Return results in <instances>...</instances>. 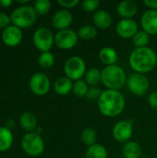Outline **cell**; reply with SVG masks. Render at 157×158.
<instances>
[{
  "instance_id": "obj_1",
  "label": "cell",
  "mask_w": 157,
  "mask_h": 158,
  "mask_svg": "<svg viewBox=\"0 0 157 158\" xmlns=\"http://www.w3.org/2000/svg\"><path fill=\"white\" fill-rule=\"evenodd\" d=\"M97 106L100 113L105 117L115 118L124 111L126 100L119 91L105 90L97 101Z\"/></svg>"
},
{
  "instance_id": "obj_2",
  "label": "cell",
  "mask_w": 157,
  "mask_h": 158,
  "mask_svg": "<svg viewBox=\"0 0 157 158\" xmlns=\"http://www.w3.org/2000/svg\"><path fill=\"white\" fill-rule=\"evenodd\" d=\"M130 67L136 73L145 74L152 71L157 65L156 53L150 47L135 48L129 57Z\"/></svg>"
},
{
  "instance_id": "obj_3",
  "label": "cell",
  "mask_w": 157,
  "mask_h": 158,
  "mask_svg": "<svg viewBox=\"0 0 157 158\" xmlns=\"http://www.w3.org/2000/svg\"><path fill=\"white\" fill-rule=\"evenodd\" d=\"M125 70L118 65L105 67L102 69V83L106 90L119 91L127 83Z\"/></svg>"
},
{
  "instance_id": "obj_4",
  "label": "cell",
  "mask_w": 157,
  "mask_h": 158,
  "mask_svg": "<svg viewBox=\"0 0 157 158\" xmlns=\"http://www.w3.org/2000/svg\"><path fill=\"white\" fill-rule=\"evenodd\" d=\"M11 22L19 28H28L34 24L37 19V14L33 6L30 5L19 6L16 7L10 14Z\"/></svg>"
},
{
  "instance_id": "obj_5",
  "label": "cell",
  "mask_w": 157,
  "mask_h": 158,
  "mask_svg": "<svg viewBox=\"0 0 157 158\" xmlns=\"http://www.w3.org/2000/svg\"><path fill=\"white\" fill-rule=\"evenodd\" d=\"M65 76L72 81L82 80L86 73V63L82 57L79 56H72L68 57L64 64Z\"/></svg>"
},
{
  "instance_id": "obj_6",
  "label": "cell",
  "mask_w": 157,
  "mask_h": 158,
  "mask_svg": "<svg viewBox=\"0 0 157 158\" xmlns=\"http://www.w3.org/2000/svg\"><path fill=\"white\" fill-rule=\"evenodd\" d=\"M22 150L31 156H39L44 151V142L36 132L26 133L21 139Z\"/></svg>"
},
{
  "instance_id": "obj_7",
  "label": "cell",
  "mask_w": 157,
  "mask_h": 158,
  "mask_svg": "<svg viewBox=\"0 0 157 158\" xmlns=\"http://www.w3.org/2000/svg\"><path fill=\"white\" fill-rule=\"evenodd\" d=\"M32 42L34 46L42 53L49 52L53 47V44H55V35L49 29L41 27L34 31Z\"/></svg>"
},
{
  "instance_id": "obj_8",
  "label": "cell",
  "mask_w": 157,
  "mask_h": 158,
  "mask_svg": "<svg viewBox=\"0 0 157 158\" xmlns=\"http://www.w3.org/2000/svg\"><path fill=\"white\" fill-rule=\"evenodd\" d=\"M127 86L130 93L137 96L145 95L150 88L149 79L141 73H132L127 80Z\"/></svg>"
},
{
  "instance_id": "obj_9",
  "label": "cell",
  "mask_w": 157,
  "mask_h": 158,
  "mask_svg": "<svg viewBox=\"0 0 157 158\" xmlns=\"http://www.w3.org/2000/svg\"><path fill=\"white\" fill-rule=\"evenodd\" d=\"M78 33L70 29L58 31L55 34V44L63 50H69L75 47L78 44Z\"/></svg>"
},
{
  "instance_id": "obj_10",
  "label": "cell",
  "mask_w": 157,
  "mask_h": 158,
  "mask_svg": "<svg viewBox=\"0 0 157 158\" xmlns=\"http://www.w3.org/2000/svg\"><path fill=\"white\" fill-rule=\"evenodd\" d=\"M29 86L31 91L34 94L43 96L49 92L51 87V82L46 74L43 72H36L31 77L29 81Z\"/></svg>"
},
{
  "instance_id": "obj_11",
  "label": "cell",
  "mask_w": 157,
  "mask_h": 158,
  "mask_svg": "<svg viewBox=\"0 0 157 158\" xmlns=\"http://www.w3.org/2000/svg\"><path fill=\"white\" fill-rule=\"evenodd\" d=\"M133 134V125L130 120H119L118 121L113 129L112 135L114 139L122 143H126L130 140Z\"/></svg>"
},
{
  "instance_id": "obj_12",
  "label": "cell",
  "mask_w": 157,
  "mask_h": 158,
  "mask_svg": "<svg viewBox=\"0 0 157 158\" xmlns=\"http://www.w3.org/2000/svg\"><path fill=\"white\" fill-rule=\"evenodd\" d=\"M139 31L138 23L132 19H120L116 26L117 34L122 39H132Z\"/></svg>"
},
{
  "instance_id": "obj_13",
  "label": "cell",
  "mask_w": 157,
  "mask_h": 158,
  "mask_svg": "<svg viewBox=\"0 0 157 158\" xmlns=\"http://www.w3.org/2000/svg\"><path fill=\"white\" fill-rule=\"evenodd\" d=\"M1 38L5 44L10 47H15L21 43L23 33L20 28L12 24L3 30Z\"/></svg>"
},
{
  "instance_id": "obj_14",
  "label": "cell",
  "mask_w": 157,
  "mask_h": 158,
  "mask_svg": "<svg viewBox=\"0 0 157 158\" xmlns=\"http://www.w3.org/2000/svg\"><path fill=\"white\" fill-rule=\"evenodd\" d=\"M140 23L143 31H146L150 35H157V11L146 10L141 17Z\"/></svg>"
},
{
  "instance_id": "obj_15",
  "label": "cell",
  "mask_w": 157,
  "mask_h": 158,
  "mask_svg": "<svg viewBox=\"0 0 157 158\" xmlns=\"http://www.w3.org/2000/svg\"><path fill=\"white\" fill-rule=\"evenodd\" d=\"M73 16L67 9H59L54 13L52 17V25L55 29L58 31L68 29L70 24L72 23Z\"/></svg>"
},
{
  "instance_id": "obj_16",
  "label": "cell",
  "mask_w": 157,
  "mask_h": 158,
  "mask_svg": "<svg viewBox=\"0 0 157 158\" xmlns=\"http://www.w3.org/2000/svg\"><path fill=\"white\" fill-rule=\"evenodd\" d=\"M93 22L97 29L107 30L113 24V17L108 11L105 9H98L93 15Z\"/></svg>"
},
{
  "instance_id": "obj_17",
  "label": "cell",
  "mask_w": 157,
  "mask_h": 158,
  "mask_svg": "<svg viewBox=\"0 0 157 158\" xmlns=\"http://www.w3.org/2000/svg\"><path fill=\"white\" fill-rule=\"evenodd\" d=\"M138 11L137 4L132 0H124L121 1L117 6V12L119 17L123 19H132Z\"/></svg>"
},
{
  "instance_id": "obj_18",
  "label": "cell",
  "mask_w": 157,
  "mask_h": 158,
  "mask_svg": "<svg viewBox=\"0 0 157 158\" xmlns=\"http://www.w3.org/2000/svg\"><path fill=\"white\" fill-rule=\"evenodd\" d=\"M98 57L101 63L107 67L116 65L118 60V54L115 48L111 46H105L100 49L98 53Z\"/></svg>"
},
{
  "instance_id": "obj_19",
  "label": "cell",
  "mask_w": 157,
  "mask_h": 158,
  "mask_svg": "<svg viewBox=\"0 0 157 158\" xmlns=\"http://www.w3.org/2000/svg\"><path fill=\"white\" fill-rule=\"evenodd\" d=\"M73 81L68 79L66 76H62L57 78L53 85L54 91L59 94V95H67L68 94H69L70 92H72V88H73Z\"/></svg>"
},
{
  "instance_id": "obj_20",
  "label": "cell",
  "mask_w": 157,
  "mask_h": 158,
  "mask_svg": "<svg viewBox=\"0 0 157 158\" xmlns=\"http://www.w3.org/2000/svg\"><path fill=\"white\" fill-rule=\"evenodd\" d=\"M122 153L124 158H141L142 157V147L134 141H129L124 143Z\"/></svg>"
},
{
  "instance_id": "obj_21",
  "label": "cell",
  "mask_w": 157,
  "mask_h": 158,
  "mask_svg": "<svg viewBox=\"0 0 157 158\" xmlns=\"http://www.w3.org/2000/svg\"><path fill=\"white\" fill-rule=\"evenodd\" d=\"M20 126L29 132H33L37 128V118L31 112H24L19 117Z\"/></svg>"
},
{
  "instance_id": "obj_22",
  "label": "cell",
  "mask_w": 157,
  "mask_h": 158,
  "mask_svg": "<svg viewBox=\"0 0 157 158\" xmlns=\"http://www.w3.org/2000/svg\"><path fill=\"white\" fill-rule=\"evenodd\" d=\"M13 143V134L6 126L0 127V152L7 151Z\"/></svg>"
},
{
  "instance_id": "obj_23",
  "label": "cell",
  "mask_w": 157,
  "mask_h": 158,
  "mask_svg": "<svg viewBox=\"0 0 157 158\" xmlns=\"http://www.w3.org/2000/svg\"><path fill=\"white\" fill-rule=\"evenodd\" d=\"M84 81L90 87H96L102 82V70L96 68L90 69L85 73Z\"/></svg>"
},
{
  "instance_id": "obj_24",
  "label": "cell",
  "mask_w": 157,
  "mask_h": 158,
  "mask_svg": "<svg viewBox=\"0 0 157 158\" xmlns=\"http://www.w3.org/2000/svg\"><path fill=\"white\" fill-rule=\"evenodd\" d=\"M108 153L106 148L100 143H95L92 146H89L86 153L85 158H107Z\"/></svg>"
},
{
  "instance_id": "obj_25",
  "label": "cell",
  "mask_w": 157,
  "mask_h": 158,
  "mask_svg": "<svg viewBox=\"0 0 157 158\" xmlns=\"http://www.w3.org/2000/svg\"><path fill=\"white\" fill-rule=\"evenodd\" d=\"M78 36L80 39L84 41L93 40L98 33L97 28L94 25H83L78 31Z\"/></svg>"
},
{
  "instance_id": "obj_26",
  "label": "cell",
  "mask_w": 157,
  "mask_h": 158,
  "mask_svg": "<svg viewBox=\"0 0 157 158\" xmlns=\"http://www.w3.org/2000/svg\"><path fill=\"white\" fill-rule=\"evenodd\" d=\"M81 142L89 146H92L95 143H97V133L96 131L92 129V128H86L81 131Z\"/></svg>"
},
{
  "instance_id": "obj_27",
  "label": "cell",
  "mask_w": 157,
  "mask_h": 158,
  "mask_svg": "<svg viewBox=\"0 0 157 158\" xmlns=\"http://www.w3.org/2000/svg\"><path fill=\"white\" fill-rule=\"evenodd\" d=\"M132 43L135 48L147 47L148 44L150 43V34H148L146 31L143 30L139 31L132 38Z\"/></svg>"
},
{
  "instance_id": "obj_28",
  "label": "cell",
  "mask_w": 157,
  "mask_h": 158,
  "mask_svg": "<svg viewBox=\"0 0 157 158\" xmlns=\"http://www.w3.org/2000/svg\"><path fill=\"white\" fill-rule=\"evenodd\" d=\"M89 88H90L89 85L86 83L84 80H79L73 83L72 92L77 97L82 98V97H86Z\"/></svg>"
},
{
  "instance_id": "obj_29",
  "label": "cell",
  "mask_w": 157,
  "mask_h": 158,
  "mask_svg": "<svg viewBox=\"0 0 157 158\" xmlns=\"http://www.w3.org/2000/svg\"><path fill=\"white\" fill-rule=\"evenodd\" d=\"M55 56L51 52L41 53L38 57V64L43 69H50L55 65Z\"/></svg>"
},
{
  "instance_id": "obj_30",
  "label": "cell",
  "mask_w": 157,
  "mask_h": 158,
  "mask_svg": "<svg viewBox=\"0 0 157 158\" xmlns=\"http://www.w3.org/2000/svg\"><path fill=\"white\" fill-rule=\"evenodd\" d=\"M33 8L37 15H46L51 9V2L49 0H36L34 2Z\"/></svg>"
},
{
  "instance_id": "obj_31",
  "label": "cell",
  "mask_w": 157,
  "mask_h": 158,
  "mask_svg": "<svg viewBox=\"0 0 157 158\" xmlns=\"http://www.w3.org/2000/svg\"><path fill=\"white\" fill-rule=\"evenodd\" d=\"M81 8L88 13H95L100 6L99 0H84L81 3Z\"/></svg>"
},
{
  "instance_id": "obj_32",
  "label": "cell",
  "mask_w": 157,
  "mask_h": 158,
  "mask_svg": "<svg viewBox=\"0 0 157 158\" xmlns=\"http://www.w3.org/2000/svg\"><path fill=\"white\" fill-rule=\"evenodd\" d=\"M102 94V91L97 87H90L87 93L86 98L90 101H98Z\"/></svg>"
},
{
  "instance_id": "obj_33",
  "label": "cell",
  "mask_w": 157,
  "mask_h": 158,
  "mask_svg": "<svg viewBox=\"0 0 157 158\" xmlns=\"http://www.w3.org/2000/svg\"><path fill=\"white\" fill-rule=\"evenodd\" d=\"M57 4L63 7V9H69L76 7L79 4H81L80 0H57Z\"/></svg>"
},
{
  "instance_id": "obj_34",
  "label": "cell",
  "mask_w": 157,
  "mask_h": 158,
  "mask_svg": "<svg viewBox=\"0 0 157 158\" xmlns=\"http://www.w3.org/2000/svg\"><path fill=\"white\" fill-rule=\"evenodd\" d=\"M10 16H8L5 12H0V29H6L10 25Z\"/></svg>"
},
{
  "instance_id": "obj_35",
  "label": "cell",
  "mask_w": 157,
  "mask_h": 158,
  "mask_svg": "<svg viewBox=\"0 0 157 158\" xmlns=\"http://www.w3.org/2000/svg\"><path fill=\"white\" fill-rule=\"evenodd\" d=\"M147 102L151 107L157 109V92H152L149 94L147 96Z\"/></svg>"
},
{
  "instance_id": "obj_36",
  "label": "cell",
  "mask_w": 157,
  "mask_h": 158,
  "mask_svg": "<svg viewBox=\"0 0 157 158\" xmlns=\"http://www.w3.org/2000/svg\"><path fill=\"white\" fill-rule=\"evenodd\" d=\"M143 3L149 9L157 11V0H144Z\"/></svg>"
},
{
  "instance_id": "obj_37",
  "label": "cell",
  "mask_w": 157,
  "mask_h": 158,
  "mask_svg": "<svg viewBox=\"0 0 157 158\" xmlns=\"http://www.w3.org/2000/svg\"><path fill=\"white\" fill-rule=\"evenodd\" d=\"M12 3H13L12 0H0V5L5 7L9 6L10 5H12Z\"/></svg>"
},
{
  "instance_id": "obj_38",
  "label": "cell",
  "mask_w": 157,
  "mask_h": 158,
  "mask_svg": "<svg viewBox=\"0 0 157 158\" xmlns=\"http://www.w3.org/2000/svg\"><path fill=\"white\" fill-rule=\"evenodd\" d=\"M6 127L11 131V129H13V128L15 127V121H14V120H12V119L7 120V121H6Z\"/></svg>"
},
{
  "instance_id": "obj_39",
  "label": "cell",
  "mask_w": 157,
  "mask_h": 158,
  "mask_svg": "<svg viewBox=\"0 0 157 158\" xmlns=\"http://www.w3.org/2000/svg\"><path fill=\"white\" fill-rule=\"evenodd\" d=\"M29 2V0H17V3L21 5V6H25L27 5V3Z\"/></svg>"
},
{
  "instance_id": "obj_40",
  "label": "cell",
  "mask_w": 157,
  "mask_h": 158,
  "mask_svg": "<svg viewBox=\"0 0 157 158\" xmlns=\"http://www.w3.org/2000/svg\"><path fill=\"white\" fill-rule=\"evenodd\" d=\"M141 158H149V157H146V156H142Z\"/></svg>"
},
{
  "instance_id": "obj_41",
  "label": "cell",
  "mask_w": 157,
  "mask_h": 158,
  "mask_svg": "<svg viewBox=\"0 0 157 158\" xmlns=\"http://www.w3.org/2000/svg\"><path fill=\"white\" fill-rule=\"evenodd\" d=\"M156 117H157V112H156Z\"/></svg>"
}]
</instances>
